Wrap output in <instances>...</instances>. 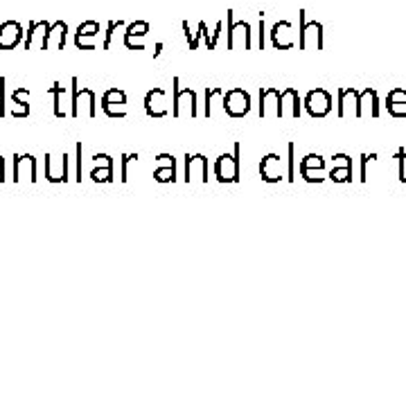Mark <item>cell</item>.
Returning <instances> with one entry per match:
<instances>
[{"label":"cell","mask_w":406,"mask_h":406,"mask_svg":"<svg viewBox=\"0 0 406 406\" xmlns=\"http://www.w3.org/2000/svg\"><path fill=\"white\" fill-rule=\"evenodd\" d=\"M23 27L16 20H5L0 25V50H14L23 41Z\"/></svg>","instance_id":"d6986e66"},{"label":"cell","mask_w":406,"mask_h":406,"mask_svg":"<svg viewBox=\"0 0 406 406\" xmlns=\"http://www.w3.org/2000/svg\"><path fill=\"white\" fill-rule=\"evenodd\" d=\"M75 151H77V181L81 183V142H77Z\"/></svg>","instance_id":"60d3db41"},{"label":"cell","mask_w":406,"mask_h":406,"mask_svg":"<svg viewBox=\"0 0 406 406\" xmlns=\"http://www.w3.org/2000/svg\"><path fill=\"white\" fill-rule=\"evenodd\" d=\"M48 34H50V23L48 20H32L27 27L25 36V50H48Z\"/></svg>","instance_id":"8fae6325"},{"label":"cell","mask_w":406,"mask_h":406,"mask_svg":"<svg viewBox=\"0 0 406 406\" xmlns=\"http://www.w3.org/2000/svg\"><path fill=\"white\" fill-rule=\"evenodd\" d=\"M330 179L332 181H348L350 179V168H334V170H332L330 172Z\"/></svg>","instance_id":"d590c367"},{"label":"cell","mask_w":406,"mask_h":406,"mask_svg":"<svg viewBox=\"0 0 406 406\" xmlns=\"http://www.w3.org/2000/svg\"><path fill=\"white\" fill-rule=\"evenodd\" d=\"M271 43H273L276 50H291L296 46V39H294V25L289 20H278L271 27Z\"/></svg>","instance_id":"5bb4252c"},{"label":"cell","mask_w":406,"mask_h":406,"mask_svg":"<svg viewBox=\"0 0 406 406\" xmlns=\"http://www.w3.org/2000/svg\"><path fill=\"white\" fill-rule=\"evenodd\" d=\"M334 168H350V161H348V156H343V154H339V156H334Z\"/></svg>","instance_id":"ab89813d"},{"label":"cell","mask_w":406,"mask_h":406,"mask_svg":"<svg viewBox=\"0 0 406 406\" xmlns=\"http://www.w3.org/2000/svg\"><path fill=\"white\" fill-rule=\"evenodd\" d=\"M23 179H29L32 183H36V158L32 154H18L14 156V176L12 181L20 183Z\"/></svg>","instance_id":"9a60e30c"},{"label":"cell","mask_w":406,"mask_h":406,"mask_svg":"<svg viewBox=\"0 0 406 406\" xmlns=\"http://www.w3.org/2000/svg\"><path fill=\"white\" fill-rule=\"evenodd\" d=\"M52 97H55V116L57 118H66L68 113H66V109H64V95H66V86L64 84H59V81H55L52 84V88L48 90Z\"/></svg>","instance_id":"d4e9b609"},{"label":"cell","mask_w":406,"mask_h":406,"mask_svg":"<svg viewBox=\"0 0 406 406\" xmlns=\"http://www.w3.org/2000/svg\"><path fill=\"white\" fill-rule=\"evenodd\" d=\"M185 183H208V158L203 154L185 156Z\"/></svg>","instance_id":"30bf717a"},{"label":"cell","mask_w":406,"mask_h":406,"mask_svg":"<svg viewBox=\"0 0 406 406\" xmlns=\"http://www.w3.org/2000/svg\"><path fill=\"white\" fill-rule=\"evenodd\" d=\"M100 34L97 20H84L75 32V46L79 50H95V36Z\"/></svg>","instance_id":"ac0fdd59"},{"label":"cell","mask_w":406,"mask_h":406,"mask_svg":"<svg viewBox=\"0 0 406 406\" xmlns=\"http://www.w3.org/2000/svg\"><path fill=\"white\" fill-rule=\"evenodd\" d=\"M300 176L307 181V183H320L325 176H323V170H303L300 168Z\"/></svg>","instance_id":"e575fe53"},{"label":"cell","mask_w":406,"mask_h":406,"mask_svg":"<svg viewBox=\"0 0 406 406\" xmlns=\"http://www.w3.org/2000/svg\"><path fill=\"white\" fill-rule=\"evenodd\" d=\"M183 32H185V41H187V46H190V50H196V48H199L201 29H199V32H192L190 23H187V20H183Z\"/></svg>","instance_id":"1f68e13d"},{"label":"cell","mask_w":406,"mask_h":406,"mask_svg":"<svg viewBox=\"0 0 406 406\" xmlns=\"http://www.w3.org/2000/svg\"><path fill=\"white\" fill-rule=\"evenodd\" d=\"M259 176L266 183H280L283 179H287L285 168H283V158L278 154H266L262 163H259Z\"/></svg>","instance_id":"4fadbf2b"},{"label":"cell","mask_w":406,"mask_h":406,"mask_svg":"<svg viewBox=\"0 0 406 406\" xmlns=\"http://www.w3.org/2000/svg\"><path fill=\"white\" fill-rule=\"evenodd\" d=\"M199 29H201V36H203V41H205L208 50H215V48H217V41H219V36H222V29H224V23H222V20H217L212 32H210V29H208V25L201 20V23H199Z\"/></svg>","instance_id":"cb8c5ba5"},{"label":"cell","mask_w":406,"mask_h":406,"mask_svg":"<svg viewBox=\"0 0 406 406\" xmlns=\"http://www.w3.org/2000/svg\"><path fill=\"white\" fill-rule=\"evenodd\" d=\"M149 32V23L147 20H135V23L127 25V32H124V46L129 50H144L142 39Z\"/></svg>","instance_id":"ffe728a7"},{"label":"cell","mask_w":406,"mask_h":406,"mask_svg":"<svg viewBox=\"0 0 406 406\" xmlns=\"http://www.w3.org/2000/svg\"><path fill=\"white\" fill-rule=\"evenodd\" d=\"M29 88H14L12 90V104H9V111H12L14 118H27L29 116Z\"/></svg>","instance_id":"44dd1931"},{"label":"cell","mask_w":406,"mask_h":406,"mask_svg":"<svg viewBox=\"0 0 406 406\" xmlns=\"http://www.w3.org/2000/svg\"><path fill=\"white\" fill-rule=\"evenodd\" d=\"M66 36H68V25L64 20H57V23L50 25V34H48V48L55 50H64L66 48Z\"/></svg>","instance_id":"7402d4cb"},{"label":"cell","mask_w":406,"mask_h":406,"mask_svg":"<svg viewBox=\"0 0 406 406\" xmlns=\"http://www.w3.org/2000/svg\"><path fill=\"white\" fill-rule=\"evenodd\" d=\"M7 79L5 77H0V118H5V95H7Z\"/></svg>","instance_id":"74e56055"},{"label":"cell","mask_w":406,"mask_h":406,"mask_svg":"<svg viewBox=\"0 0 406 406\" xmlns=\"http://www.w3.org/2000/svg\"><path fill=\"white\" fill-rule=\"evenodd\" d=\"M127 93L120 90V88H109L104 90L102 95V111L107 113L109 118H127Z\"/></svg>","instance_id":"ba28073f"},{"label":"cell","mask_w":406,"mask_h":406,"mask_svg":"<svg viewBox=\"0 0 406 406\" xmlns=\"http://www.w3.org/2000/svg\"><path fill=\"white\" fill-rule=\"evenodd\" d=\"M124 23L122 20H111V23L107 25V32H104V50H109L111 48V41H113V34H116V29H120Z\"/></svg>","instance_id":"836d02e7"},{"label":"cell","mask_w":406,"mask_h":406,"mask_svg":"<svg viewBox=\"0 0 406 406\" xmlns=\"http://www.w3.org/2000/svg\"><path fill=\"white\" fill-rule=\"evenodd\" d=\"M259 32H257V39H259V50H264V32H266V27H264V14H259Z\"/></svg>","instance_id":"f35d334b"},{"label":"cell","mask_w":406,"mask_h":406,"mask_svg":"<svg viewBox=\"0 0 406 406\" xmlns=\"http://www.w3.org/2000/svg\"><path fill=\"white\" fill-rule=\"evenodd\" d=\"M0 168H5V158H3V156H0Z\"/></svg>","instance_id":"ee69618b"},{"label":"cell","mask_w":406,"mask_h":406,"mask_svg":"<svg viewBox=\"0 0 406 406\" xmlns=\"http://www.w3.org/2000/svg\"><path fill=\"white\" fill-rule=\"evenodd\" d=\"M46 179L50 183H66L68 176V154L64 151L61 156L46 154Z\"/></svg>","instance_id":"9c48e42d"},{"label":"cell","mask_w":406,"mask_h":406,"mask_svg":"<svg viewBox=\"0 0 406 406\" xmlns=\"http://www.w3.org/2000/svg\"><path fill=\"white\" fill-rule=\"evenodd\" d=\"M259 118H280V90L266 86L259 90Z\"/></svg>","instance_id":"e0dca14e"},{"label":"cell","mask_w":406,"mask_h":406,"mask_svg":"<svg viewBox=\"0 0 406 406\" xmlns=\"http://www.w3.org/2000/svg\"><path fill=\"white\" fill-rule=\"evenodd\" d=\"M90 179L95 183H111L113 181V168H97L90 172Z\"/></svg>","instance_id":"f546056e"},{"label":"cell","mask_w":406,"mask_h":406,"mask_svg":"<svg viewBox=\"0 0 406 406\" xmlns=\"http://www.w3.org/2000/svg\"><path fill=\"white\" fill-rule=\"evenodd\" d=\"M303 107L311 118H325L332 111V95L323 88H314L307 93V97L303 100Z\"/></svg>","instance_id":"52a82bcc"},{"label":"cell","mask_w":406,"mask_h":406,"mask_svg":"<svg viewBox=\"0 0 406 406\" xmlns=\"http://www.w3.org/2000/svg\"><path fill=\"white\" fill-rule=\"evenodd\" d=\"M404 104H406V93L404 90H393L391 93V111L395 113V116H404L406 113Z\"/></svg>","instance_id":"83f0119b"},{"label":"cell","mask_w":406,"mask_h":406,"mask_svg":"<svg viewBox=\"0 0 406 406\" xmlns=\"http://www.w3.org/2000/svg\"><path fill=\"white\" fill-rule=\"evenodd\" d=\"M226 25H228V32H226L228 50H237V48L251 50V48H253L251 25H248L246 20H235V12H233V9H228V12H226Z\"/></svg>","instance_id":"7a4b0ae2"},{"label":"cell","mask_w":406,"mask_h":406,"mask_svg":"<svg viewBox=\"0 0 406 406\" xmlns=\"http://www.w3.org/2000/svg\"><path fill=\"white\" fill-rule=\"evenodd\" d=\"M138 158H140L138 154H124V156H122V172H120V181H122V183L129 181V165H131V163H138Z\"/></svg>","instance_id":"4dcf8cb0"},{"label":"cell","mask_w":406,"mask_h":406,"mask_svg":"<svg viewBox=\"0 0 406 406\" xmlns=\"http://www.w3.org/2000/svg\"><path fill=\"white\" fill-rule=\"evenodd\" d=\"M93 161H95L97 168H113V158L109 154H95L93 156Z\"/></svg>","instance_id":"8d00e7d4"},{"label":"cell","mask_w":406,"mask_h":406,"mask_svg":"<svg viewBox=\"0 0 406 406\" xmlns=\"http://www.w3.org/2000/svg\"><path fill=\"white\" fill-rule=\"evenodd\" d=\"M239 151L242 144L235 142L233 154H222L215 161V176L219 183H239Z\"/></svg>","instance_id":"277c9868"},{"label":"cell","mask_w":406,"mask_h":406,"mask_svg":"<svg viewBox=\"0 0 406 406\" xmlns=\"http://www.w3.org/2000/svg\"><path fill=\"white\" fill-rule=\"evenodd\" d=\"M251 95L244 88H228L224 93V113L228 118H244L251 113Z\"/></svg>","instance_id":"5b68a950"},{"label":"cell","mask_w":406,"mask_h":406,"mask_svg":"<svg viewBox=\"0 0 406 406\" xmlns=\"http://www.w3.org/2000/svg\"><path fill=\"white\" fill-rule=\"evenodd\" d=\"M70 86H72V97H70V118H95L97 116V107H95V93L90 88H81L79 86V79L72 77L70 79Z\"/></svg>","instance_id":"6da1fadb"},{"label":"cell","mask_w":406,"mask_h":406,"mask_svg":"<svg viewBox=\"0 0 406 406\" xmlns=\"http://www.w3.org/2000/svg\"><path fill=\"white\" fill-rule=\"evenodd\" d=\"M144 113H147L149 118H156V120L168 116V97H165L163 88L147 90V95H144Z\"/></svg>","instance_id":"2e32d148"},{"label":"cell","mask_w":406,"mask_h":406,"mask_svg":"<svg viewBox=\"0 0 406 406\" xmlns=\"http://www.w3.org/2000/svg\"><path fill=\"white\" fill-rule=\"evenodd\" d=\"M339 113H341V116H348V113H350V109L352 107H355V104H359V100H357V93L355 90H346V88H343V90H339ZM357 109V107H355Z\"/></svg>","instance_id":"484cf974"},{"label":"cell","mask_w":406,"mask_h":406,"mask_svg":"<svg viewBox=\"0 0 406 406\" xmlns=\"http://www.w3.org/2000/svg\"><path fill=\"white\" fill-rule=\"evenodd\" d=\"M154 181L174 183L176 181V165H161V168H154Z\"/></svg>","instance_id":"4316f807"},{"label":"cell","mask_w":406,"mask_h":406,"mask_svg":"<svg viewBox=\"0 0 406 406\" xmlns=\"http://www.w3.org/2000/svg\"><path fill=\"white\" fill-rule=\"evenodd\" d=\"M294 151H296V147H294V142H289L287 144V165H289V168H287V181H294L296 179V156H294Z\"/></svg>","instance_id":"d6a6232c"},{"label":"cell","mask_w":406,"mask_h":406,"mask_svg":"<svg viewBox=\"0 0 406 406\" xmlns=\"http://www.w3.org/2000/svg\"><path fill=\"white\" fill-rule=\"evenodd\" d=\"M298 20H300V32H298V48L300 50H309V48H323V27L320 23H309L305 12H298Z\"/></svg>","instance_id":"8992f818"},{"label":"cell","mask_w":406,"mask_h":406,"mask_svg":"<svg viewBox=\"0 0 406 406\" xmlns=\"http://www.w3.org/2000/svg\"><path fill=\"white\" fill-rule=\"evenodd\" d=\"M163 52V43H156V50H154V57H161Z\"/></svg>","instance_id":"b9f144b4"},{"label":"cell","mask_w":406,"mask_h":406,"mask_svg":"<svg viewBox=\"0 0 406 406\" xmlns=\"http://www.w3.org/2000/svg\"><path fill=\"white\" fill-rule=\"evenodd\" d=\"M172 84H174V109H172L174 116L176 118H183V116L196 118L199 116V109H196V93L192 88H181L179 77H174Z\"/></svg>","instance_id":"3957f363"},{"label":"cell","mask_w":406,"mask_h":406,"mask_svg":"<svg viewBox=\"0 0 406 406\" xmlns=\"http://www.w3.org/2000/svg\"><path fill=\"white\" fill-rule=\"evenodd\" d=\"M217 107H222V109H224V88L212 86V88H208V90H205V109H203L205 118H212Z\"/></svg>","instance_id":"603a6c76"},{"label":"cell","mask_w":406,"mask_h":406,"mask_svg":"<svg viewBox=\"0 0 406 406\" xmlns=\"http://www.w3.org/2000/svg\"><path fill=\"white\" fill-rule=\"evenodd\" d=\"M300 168L303 170H323L325 168V158L318 156V154H309V156H305L303 161H300Z\"/></svg>","instance_id":"f1b7e54d"},{"label":"cell","mask_w":406,"mask_h":406,"mask_svg":"<svg viewBox=\"0 0 406 406\" xmlns=\"http://www.w3.org/2000/svg\"><path fill=\"white\" fill-rule=\"evenodd\" d=\"M5 181V168H0V183Z\"/></svg>","instance_id":"7bdbcfd3"},{"label":"cell","mask_w":406,"mask_h":406,"mask_svg":"<svg viewBox=\"0 0 406 406\" xmlns=\"http://www.w3.org/2000/svg\"><path fill=\"white\" fill-rule=\"evenodd\" d=\"M300 113H303V100H300L298 90L294 86L280 90V118L298 120Z\"/></svg>","instance_id":"7c38bea8"}]
</instances>
